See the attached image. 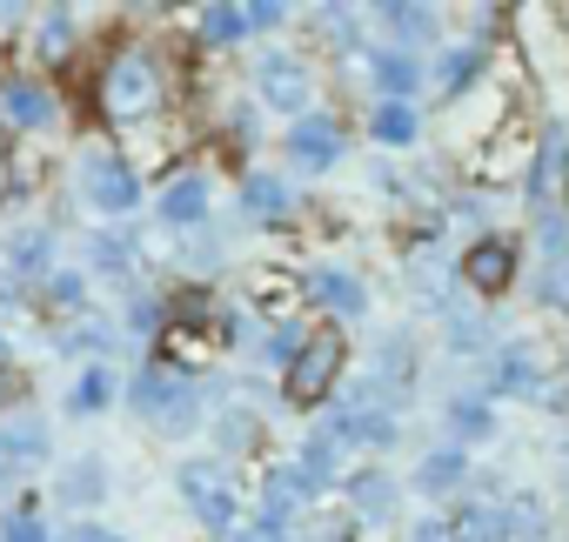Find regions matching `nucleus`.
<instances>
[{"label":"nucleus","mask_w":569,"mask_h":542,"mask_svg":"<svg viewBox=\"0 0 569 542\" xmlns=\"http://www.w3.org/2000/svg\"><path fill=\"white\" fill-rule=\"evenodd\" d=\"M161 101H168V74H161V61L148 54V48H128V54H114V68L101 74V108H108V121H148V114H161Z\"/></svg>","instance_id":"nucleus-1"},{"label":"nucleus","mask_w":569,"mask_h":542,"mask_svg":"<svg viewBox=\"0 0 569 542\" xmlns=\"http://www.w3.org/2000/svg\"><path fill=\"white\" fill-rule=\"evenodd\" d=\"M336 375H342V335H336V329H316V335L302 342L296 369H289V402H296V409H316V402L336 389Z\"/></svg>","instance_id":"nucleus-2"},{"label":"nucleus","mask_w":569,"mask_h":542,"mask_svg":"<svg viewBox=\"0 0 569 542\" xmlns=\"http://www.w3.org/2000/svg\"><path fill=\"white\" fill-rule=\"evenodd\" d=\"M181 495H188V509L201 515V522H234V475H228V462H188L181 469Z\"/></svg>","instance_id":"nucleus-3"},{"label":"nucleus","mask_w":569,"mask_h":542,"mask_svg":"<svg viewBox=\"0 0 569 542\" xmlns=\"http://www.w3.org/2000/svg\"><path fill=\"white\" fill-rule=\"evenodd\" d=\"M462 275H469V289H476V295H502V289H509V275H516V248H509L502 234L476 241V248L462 254Z\"/></svg>","instance_id":"nucleus-4"},{"label":"nucleus","mask_w":569,"mask_h":542,"mask_svg":"<svg viewBox=\"0 0 569 542\" xmlns=\"http://www.w3.org/2000/svg\"><path fill=\"white\" fill-rule=\"evenodd\" d=\"M134 402H141L154 422H181V415H194V389L174 382V375H161V369H148V375L134 382Z\"/></svg>","instance_id":"nucleus-5"},{"label":"nucleus","mask_w":569,"mask_h":542,"mask_svg":"<svg viewBox=\"0 0 569 542\" xmlns=\"http://www.w3.org/2000/svg\"><path fill=\"white\" fill-rule=\"evenodd\" d=\"M48 88L41 81H0V128H41L48 121Z\"/></svg>","instance_id":"nucleus-6"},{"label":"nucleus","mask_w":569,"mask_h":542,"mask_svg":"<svg viewBox=\"0 0 569 542\" xmlns=\"http://www.w3.org/2000/svg\"><path fill=\"white\" fill-rule=\"evenodd\" d=\"M289 154H296L302 168H329V161L342 154V128H336V121H302V128L289 134Z\"/></svg>","instance_id":"nucleus-7"},{"label":"nucleus","mask_w":569,"mask_h":542,"mask_svg":"<svg viewBox=\"0 0 569 542\" xmlns=\"http://www.w3.org/2000/svg\"><path fill=\"white\" fill-rule=\"evenodd\" d=\"M88 194H94L101 208H134V168L94 154V161H88Z\"/></svg>","instance_id":"nucleus-8"},{"label":"nucleus","mask_w":569,"mask_h":542,"mask_svg":"<svg viewBox=\"0 0 569 542\" xmlns=\"http://www.w3.org/2000/svg\"><path fill=\"white\" fill-rule=\"evenodd\" d=\"M261 101L268 108H302L309 101V74L296 61H261Z\"/></svg>","instance_id":"nucleus-9"},{"label":"nucleus","mask_w":569,"mask_h":542,"mask_svg":"<svg viewBox=\"0 0 569 542\" xmlns=\"http://www.w3.org/2000/svg\"><path fill=\"white\" fill-rule=\"evenodd\" d=\"M562 174H569V134L556 128V134H542V154H536V181H529L542 208L556 201V181H562Z\"/></svg>","instance_id":"nucleus-10"},{"label":"nucleus","mask_w":569,"mask_h":542,"mask_svg":"<svg viewBox=\"0 0 569 542\" xmlns=\"http://www.w3.org/2000/svg\"><path fill=\"white\" fill-rule=\"evenodd\" d=\"M161 214H168L174 228H181V221H201V214H208V188H201V181H174L168 201H161Z\"/></svg>","instance_id":"nucleus-11"},{"label":"nucleus","mask_w":569,"mask_h":542,"mask_svg":"<svg viewBox=\"0 0 569 542\" xmlns=\"http://www.w3.org/2000/svg\"><path fill=\"white\" fill-rule=\"evenodd\" d=\"M309 289H316V295H322L329 309H349V315L362 309V282H349V275H336V268H322V275H316Z\"/></svg>","instance_id":"nucleus-12"},{"label":"nucleus","mask_w":569,"mask_h":542,"mask_svg":"<svg viewBox=\"0 0 569 542\" xmlns=\"http://www.w3.org/2000/svg\"><path fill=\"white\" fill-rule=\"evenodd\" d=\"M376 141H389V148L416 141V114H409L402 101H382V108H376Z\"/></svg>","instance_id":"nucleus-13"},{"label":"nucleus","mask_w":569,"mask_h":542,"mask_svg":"<svg viewBox=\"0 0 569 542\" xmlns=\"http://www.w3.org/2000/svg\"><path fill=\"white\" fill-rule=\"evenodd\" d=\"M201 28H208V41H234V34H241V28H254V21H248V8H208V14H201Z\"/></svg>","instance_id":"nucleus-14"},{"label":"nucleus","mask_w":569,"mask_h":542,"mask_svg":"<svg viewBox=\"0 0 569 542\" xmlns=\"http://www.w3.org/2000/svg\"><path fill=\"white\" fill-rule=\"evenodd\" d=\"M248 208H254V214H281V208H289V194H281L274 181H261V174H254V181H248Z\"/></svg>","instance_id":"nucleus-15"},{"label":"nucleus","mask_w":569,"mask_h":542,"mask_svg":"<svg viewBox=\"0 0 569 542\" xmlns=\"http://www.w3.org/2000/svg\"><path fill=\"white\" fill-rule=\"evenodd\" d=\"M376 74H382V88H389V94H409V88H416V68H409V61H396V54H382V61H376Z\"/></svg>","instance_id":"nucleus-16"},{"label":"nucleus","mask_w":569,"mask_h":542,"mask_svg":"<svg viewBox=\"0 0 569 542\" xmlns=\"http://www.w3.org/2000/svg\"><path fill=\"white\" fill-rule=\"evenodd\" d=\"M101 402H108V375H101V369H88V375L74 382V409L88 415V409H101Z\"/></svg>","instance_id":"nucleus-17"},{"label":"nucleus","mask_w":569,"mask_h":542,"mask_svg":"<svg viewBox=\"0 0 569 542\" xmlns=\"http://www.w3.org/2000/svg\"><path fill=\"white\" fill-rule=\"evenodd\" d=\"M0 542H41V515L34 509H14L8 529H0Z\"/></svg>","instance_id":"nucleus-18"},{"label":"nucleus","mask_w":569,"mask_h":542,"mask_svg":"<svg viewBox=\"0 0 569 542\" xmlns=\"http://www.w3.org/2000/svg\"><path fill=\"white\" fill-rule=\"evenodd\" d=\"M41 449H48V435H41L34 422H28V429H14L8 442H0V455H41Z\"/></svg>","instance_id":"nucleus-19"},{"label":"nucleus","mask_w":569,"mask_h":542,"mask_svg":"<svg viewBox=\"0 0 569 542\" xmlns=\"http://www.w3.org/2000/svg\"><path fill=\"white\" fill-rule=\"evenodd\" d=\"M456 475H462V455H436V462L422 469V489H449Z\"/></svg>","instance_id":"nucleus-20"},{"label":"nucleus","mask_w":569,"mask_h":542,"mask_svg":"<svg viewBox=\"0 0 569 542\" xmlns=\"http://www.w3.org/2000/svg\"><path fill=\"white\" fill-rule=\"evenodd\" d=\"M422 21H429L422 8H389V28H396L402 41H416V28H422Z\"/></svg>","instance_id":"nucleus-21"},{"label":"nucleus","mask_w":569,"mask_h":542,"mask_svg":"<svg viewBox=\"0 0 569 542\" xmlns=\"http://www.w3.org/2000/svg\"><path fill=\"white\" fill-rule=\"evenodd\" d=\"M456 429H462V435H482V429H489L482 402H462V409H456Z\"/></svg>","instance_id":"nucleus-22"},{"label":"nucleus","mask_w":569,"mask_h":542,"mask_svg":"<svg viewBox=\"0 0 569 542\" xmlns=\"http://www.w3.org/2000/svg\"><path fill=\"white\" fill-rule=\"evenodd\" d=\"M94 489H101V475H94V469H74V475H68V495H94Z\"/></svg>","instance_id":"nucleus-23"},{"label":"nucleus","mask_w":569,"mask_h":542,"mask_svg":"<svg viewBox=\"0 0 569 542\" xmlns=\"http://www.w3.org/2000/svg\"><path fill=\"white\" fill-rule=\"evenodd\" d=\"M48 54H68V21H48Z\"/></svg>","instance_id":"nucleus-24"},{"label":"nucleus","mask_w":569,"mask_h":542,"mask_svg":"<svg viewBox=\"0 0 569 542\" xmlns=\"http://www.w3.org/2000/svg\"><path fill=\"white\" fill-rule=\"evenodd\" d=\"M14 395H21V375H14V369H0V409H8Z\"/></svg>","instance_id":"nucleus-25"},{"label":"nucleus","mask_w":569,"mask_h":542,"mask_svg":"<svg viewBox=\"0 0 569 542\" xmlns=\"http://www.w3.org/2000/svg\"><path fill=\"white\" fill-rule=\"evenodd\" d=\"M74 542H121V535H108V529H81Z\"/></svg>","instance_id":"nucleus-26"},{"label":"nucleus","mask_w":569,"mask_h":542,"mask_svg":"<svg viewBox=\"0 0 569 542\" xmlns=\"http://www.w3.org/2000/svg\"><path fill=\"white\" fill-rule=\"evenodd\" d=\"M0 475H8V462H0Z\"/></svg>","instance_id":"nucleus-27"}]
</instances>
